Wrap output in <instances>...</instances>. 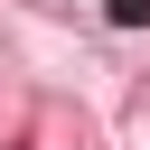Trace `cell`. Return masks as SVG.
Returning <instances> with one entry per match:
<instances>
[{
	"instance_id": "1",
	"label": "cell",
	"mask_w": 150,
	"mask_h": 150,
	"mask_svg": "<svg viewBox=\"0 0 150 150\" xmlns=\"http://www.w3.org/2000/svg\"><path fill=\"white\" fill-rule=\"evenodd\" d=\"M112 19H150V0H112Z\"/></svg>"
}]
</instances>
